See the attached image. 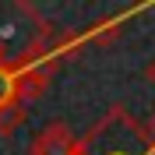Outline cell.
<instances>
[{"label":"cell","instance_id":"8992f818","mask_svg":"<svg viewBox=\"0 0 155 155\" xmlns=\"http://www.w3.org/2000/svg\"><path fill=\"white\" fill-rule=\"evenodd\" d=\"M25 116H28V113H25V106H21V102L4 106V109H0V137H11L21 124H25Z\"/></svg>","mask_w":155,"mask_h":155},{"label":"cell","instance_id":"277c9868","mask_svg":"<svg viewBox=\"0 0 155 155\" xmlns=\"http://www.w3.org/2000/svg\"><path fill=\"white\" fill-rule=\"evenodd\" d=\"M78 134L71 130L64 120H53L28 141V155H74Z\"/></svg>","mask_w":155,"mask_h":155},{"label":"cell","instance_id":"6da1fadb","mask_svg":"<svg viewBox=\"0 0 155 155\" xmlns=\"http://www.w3.org/2000/svg\"><path fill=\"white\" fill-rule=\"evenodd\" d=\"M74 155H155V145L124 106H113L85 137H78Z\"/></svg>","mask_w":155,"mask_h":155},{"label":"cell","instance_id":"ba28073f","mask_svg":"<svg viewBox=\"0 0 155 155\" xmlns=\"http://www.w3.org/2000/svg\"><path fill=\"white\" fill-rule=\"evenodd\" d=\"M145 78H148V81H152V85H155V60H152V64H148V71H145Z\"/></svg>","mask_w":155,"mask_h":155},{"label":"cell","instance_id":"52a82bcc","mask_svg":"<svg viewBox=\"0 0 155 155\" xmlns=\"http://www.w3.org/2000/svg\"><path fill=\"white\" fill-rule=\"evenodd\" d=\"M11 102H18V99H14V71L0 64V109L11 106Z\"/></svg>","mask_w":155,"mask_h":155},{"label":"cell","instance_id":"7a4b0ae2","mask_svg":"<svg viewBox=\"0 0 155 155\" xmlns=\"http://www.w3.org/2000/svg\"><path fill=\"white\" fill-rule=\"evenodd\" d=\"M49 21L25 0H0V64L18 67L32 57Z\"/></svg>","mask_w":155,"mask_h":155},{"label":"cell","instance_id":"5b68a950","mask_svg":"<svg viewBox=\"0 0 155 155\" xmlns=\"http://www.w3.org/2000/svg\"><path fill=\"white\" fill-rule=\"evenodd\" d=\"M124 21H127V14L99 18L95 25H88V28L81 32V42H85V46H109V42H116V35L124 32Z\"/></svg>","mask_w":155,"mask_h":155},{"label":"cell","instance_id":"3957f363","mask_svg":"<svg viewBox=\"0 0 155 155\" xmlns=\"http://www.w3.org/2000/svg\"><path fill=\"white\" fill-rule=\"evenodd\" d=\"M11 71H14V99H18L21 106L42 99L49 81H53V67L42 64V60H25V64H18V67H11Z\"/></svg>","mask_w":155,"mask_h":155},{"label":"cell","instance_id":"9c48e42d","mask_svg":"<svg viewBox=\"0 0 155 155\" xmlns=\"http://www.w3.org/2000/svg\"><path fill=\"white\" fill-rule=\"evenodd\" d=\"M145 130H148V137H152V145H155V116H152V124H148Z\"/></svg>","mask_w":155,"mask_h":155}]
</instances>
